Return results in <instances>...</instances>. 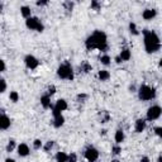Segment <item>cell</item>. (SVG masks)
<instances>
[{
	"label": "cell",
	"mask_w": 162,
	"mask_h": 162,
	"mask_svg": "<svg viewBox=\"0 0 162 162\" xmlns=\"http://www.w3.org/2000/svg\"><path fill=\"white\" fill-rule=\"evenodd\" d=\"M85 47L87 51H93V50H99L106 52L108 51V37L104 32L101 31H95L91 35H89L85 41Z\"/></svg>",
	"instance_id": "obj_1"
},
{
	"label": "cell",
	"mask_w": 162,
	"mask_h": 162,
	"mask_svg": "<svg viewBox=\"0 0 162 162\" xmlns=\"http://www.w3.org/2000/svg\"><path fill=\"white\" fill-rule=\"evenodd\" d=\"M143 42H145V48L147 53H156L161 50V41L158 34L153 31L143 29Z\"/></svg>",
	"instance_id": "obj_2"
},
{
	"label": "cell",
	"mask_w": 162,
	"mask_h": 162,
	"mask_svg": "<svg viewBox=\"0 0 162 162\" xmlns=\"http://www.w3.org/2000/svg\"><path fill=\"white\" fill-rule=\"evenodd\" d=\"M57 76L62 80H74V69L69 62H65L58 66L57 69Z\"/></svg>",
	"instance_id": "obj_3"
},
{
	"label": "cell",
	"mask_w": 162,
	"mask_h": 162,
	"mask_svg": "<svg viewBox=\"0 0 162 162\" xmlns=\"http://www.w3.org/2000/svg\"><path fill=\"white\" fill-rule=\"evenodd\" d=\"M138 98L142 101H149L156 98V90L154 87H151L148 85H141L138 89Z\"/></svg>",
	"instance_id": "obj_4"
},
{
	"label": "cell",
	"mask_w": 162,
	"mask_h": 162,
	"mask_svg": "<svg viewBox=\"0 0 162 162\" xmlns=\"http://www.w3.org/2000/svg\"><path fill=\"white\" fill-rule=\"evenodd\" d=\"M26 26L28 29H32V31H37V32H43L44 31V26L42 24V22L38 19L37 17H31L26 20Z\"/></svg>",
	"instance_id": "obj_5"
},
{
	"label": "cell",
	"mask_w": 162,
	"mask_h": 162,
	"mask_svg": "<svg viewBox=\"0 0 162 162\" xmlns=\"http://www.w3.org/2000/svg\"><path fill=\"white\" fill-rule=\"evenodd\" d=\"M162 114V109L160 105H152L148 108L147 110V121L148 122H153V121H157V119L161 117Z\"/></svg>",
	"instance_id": "obj_6"
},
{
	"label": "cell",
	"mask_w": 162,
	"mask_h": 162,
	"mask_svg": "<svg viewBox=\"0 0 162 162\" xmlns=\"http://www.w3.org/2000/svg\"><path fill=\"white\" fill-rule=\"evenodd\" d=\"M85 158L87 160V162H95L99 158V151L93 146H89L85 149Z\"/></svg>",
	"instance_id": "obj_7"
},
{
	"label": "cell",
	"mask_w": 162,
	"mask_h": 162,
	"mask_svg": "<svg viewBox=\"0 0 162 162\" xmlns=\"http://www.w3.org/2000/svg\"><path fill=\"white\" fill-rule=\"evenodd\" d=\"M24 63L28 69H31V70H34V69H37L38 66H39V61L37 58H35L33 55H27L24 57Z\"/></svg>",
	"instance_id": "obj_8"
},
{
	"label": "cell",
	"mask_w": 162,
	"mask_h": 162,
	"mask_svg": "<svg viewBox=\"0 0 162 162\" xmlns=\"http://www.w3.org/2000/svg\"><path fill=\"white\" fill-rule=\"evenodd\" d=\"M11 125L10 118L5 114H0V130H7Z\"/></svg>",
	"instance_id": "obj_9"
},
{
	"label": "cell",
	"mask_w": 162,
	"mask_h": 162,
	"mask_svg": "<svg viewBox=\"0 0 162 162\" xmlns=\"http://www.w3.org/2000/svg\"><path fill=\"white\" fill-rule=\"evenodd\" d=\"M146 125H147L146 119H143V118L137 119L136 123H134V130L137 132V133H142V132L146 129Z\"/></svg>",
	"instance_id": "obj_10"
},
{
	"label": "cell",
	"mask_w": 162,
	"mask_h": 162,
	"mask_svg": "<svg viewBox=\"0 0 162 162\" xmlns=\"http://www.w3.org/2000/svg\"><path fill=\"white\" fill-rule=\"evenodd\" d=\"M17 151L20 157H27V156L31 153V149H29L28 145H26V143H20V145L17 147Z\"/></svg>",
	"instance_id": "obj_11"
},
{
	"label": "cell",
	"mask_w": 162,
	"mask_h": 162,
	"mask_svg": "<svg viewBox=\"0 0 162 162\" xmlns=\"http://www.w3.org/2000/svg\"><path fill=\"white\" fill-rule=\"evenodd\" d=\"M156 15H157V10L156 9H145L142 13V18L145 20H152Z\"/></svg>",
	"instance_id": "obj_12"
},
{
	"label": "cell",
	"mask_w": 162,
	"mask_h": 162,
	"mask_svg": "<svg viewBox=\"0 0 162 162\" xmlns=\"http://www.w3.org/2000/svg\"><path fill=\"white\" fill-rule=\"evenodd\" d=\"M41 105L44 108V109H50V108L52 106L51 105V96L48 94H44L41 96Z\"/></svg>",
	"instance_id": "obj_13"
},
{
	"label": "cell",
	"mask_w": 162,
	"mask_h": 162,
	"mask_svg": "<svg viewBox=\"0 0 162 162\" xmlns=\"http://www.w3.org/2000/svg\"><path fill=\"white\" fill-rule=\"evenodd\" d=\"M55 108L58 110V112H63V110H66L69 108V105H67V101H66L65 99H58L57 101H56V105H55Z\"/></svg>",
	"instance_id": "obj_14"
},
{
	"label": "cell",
	"mask_w": 162,
	"mask_h": 162,
	"mask_svg": "<svg viewBox=\"0 0 162 162\" xmlns=\"http://www.w3.org/2000/svg\"><path fill=\"white\" fill-rule=\"evenodd\" d=\"M132 57V53H130V50L129 48H123L121 51V55H119V58L122 60V62L123 61H129Z\"/></svg>",
	"instance_id": "obj_15"
},
{
	"label": "cell",
	"mask_w": 162,
	"mask_h": 162,
	"mask_svg": "<svg viewBox=\"0 0 162 162\" xmlns=\"http://www.w3.org/2000/svg\"><path fill=\"white\" fill-rule=\"evenodd\" d=\"M99 121L101 124H104V123H108L110 121V114L108 113L106 110H103V112H100L99 113Z\"/></svg>",
	"instance_id": "obj_16"
},
{
	"label": "cell",
	"mask_w": 162,
	"mask_h": 162,
	"mask_svg": "<svg viewBox=\"0 0 162 162\" xmlns=\"http://www.w3.org/2000/svg\"><path fill=\"white\" fill-rule=\"evenodd\" d=\"M124 138H125V136H124L123 129H118V130L115 132V136H114V139H115V143H117V145H121V143L124 141Z\"/></svg>",
	"instance_id": "obj_17"
},
{
	"label": "cell",
	"mask_w": 162,
	"mask_h": 162,
	"mask_svg": "<svg viewBox=\"0 0 162 162\" xmlns=\"http://www.w3.org/2000/svg\"><path fill=\"white\" fill-rule=\"evenodd\" d=\"M98 77L100 81H106L110 79V72L108 70H100L98 72Z\"/></svg>",
	"instance_id": "obj_18"
},
{
	"label": "cell",
	"mask_w": 162,
	"mask_h": 162,
	"mask_svg": "<svg viewBox=\"0 0 162 162\" xmlns=\"http://www.w3.org/2000/svg\"><path fill=\"white\" fill-rule=\"evenodd\" d=\"M63 124H65V118H63L62 114H60V115L55 117V119H53V125H55L56 128H61Z\"/></svg>",
	"instance_id": "obj_19"
},
{
	"label": "cell",
	"mask_w": 162,
	"mask_h": 162,
	"mask_svg": "<svg viewBox=\"0 0 162 162\" xmlns=\"http://www.w3.org/2000/svg\"><path fill=\"white\" fill-rule=\"evenodd\" d=\"M56 162H67V158H69V154L65 153V152H57L56 156Z\"/></svg>",
	"instance_id": "obj_20"
},
{
	"label": "cell",
	"mask_w": 162,
	"mask_h": 162,
	"mask_svg": "<svg viewBox=\"0 0 162 162\" xmlns=\"http://www.w3.org/2000/svg\"><path fill=\"white\" fill-rule=\"evenodd\" d=\"M80 70L82 71L84 74H87V72H90V71L93 70V67H91V65H90L87 61H84V62L80 65Z\"/></svg>",
	"instance_id": "obj_21"
},
{
	"label": "cell",
	"mask_w": 162,
	"mask_h": 162,
	"mask_svg": "<svg viewBox=\"0 0 162 162\" xmlns=\"http://www.w3.org/2000/svg\"><path fill=\"white\" fill-rule=\"evenodd\" d=\"M20 14L23 15V18H26V19L31 18V8L29 7H22L20 8Z\"/></svg>",
	"instance_id": "obj_22"
},
{
	"label": "cell",
	"mask_w": 162,
	"mask_h": 162,
	"mask_svg": "<svg viewBox=\"0 0 162 162\" xmlns=\"http://www.w3.org/2000/svg\"><path fill=\"white\" fill-rule=\"evenodd\" d=\"M110 61H112V58H110L109 55H103V56L100 57V62L103 63L104 66H109L110 65Z\"/></svg>",
	"instance_id": "obj_23"
},
{
	"label": "cell",
	"mask_w": 162,
	"mask_h": 162,
	"mask_svg": "<svg viewBox=\"0 0 162 162\" xmlns=\"http://www.w3.org/2000/svg\"><path fill=\"white\" fill-rule=\"evenodd\" d=\"M14 148H15V141H14V139H10V141L8 142L7 147H5V151L10 153V152L14 151Z\"/></svg>",
	"instance_id": "obj_24"
},
{
	"label": "cell",
	"mask_w": 162,
	"mask_h": 162,
	"mask_svg": "<svg viewBox=\"0 0 162 162\" xmlns=\"http://www.w3.org/2000/svg\"><path fill=\"white\" fill-rule=\"evenodd\" d=\"M53 146H55V142H53V141H48V142H46V145L42 147V148H43L44 152H50L51 149L53 148Z\"/></svg>",
	"instance_id": "obj_25"
},
{
	"label": "cell",
	"mask_w": 162,
	"mask_h": 162,
	"mask_svg": "<svg viewBox=\"0 0 162 162\" xmlns=\"http://www.w3.org/2000/svg\"><path fill=\"white\" fill-rule=\"evenodd\" d=\"M9 99H10V101H13V103H17V101L19 100V94H18L17 91H10Z\"/></svg>",
	"instance_id": "obj_26"
},
{
	"label": "cell",
	"mask_w": 162,
	"mask_h": 162,
	"mask_svg": "<svg viewBox=\"0 0 162 162\" xmlns=\"http://www.w3.org/2000/svg\"><path fill=\"white\" fill-rule=\"evenodd\" d=\"M90 8H91L93 10H96V11H99V10L101 9V4H100L99 2H96V0H93L91 4H90Z\"/></svg>",
	"instance_id": "obj_27"
},
{
	"label": "cell",
	"mask_w": 162,
	"mask_h": 162,
	"mask_svg": "<svg viewBox=\"0 0 162 162\" xmlns=\"http://www.w3.org/2000/svg\"><path fill=\"white\" fill-rule=\"evenodd\" d=\"M129 32L133 34V35H138V34H139V32H138V29H137L136 23H129Z\"/></svg>",
	"instance_id": "obj_28"
},
{
	"label": "cell",
	"mask_w": 162,
	"mask_h": 162,
	"mask_svg": "<svg viewBox=\"0 0 162 162\" xmlns=\"http://www.w3.org/2000/svg\"><path fill=\"white\" fill-rule=\"evenodd\" d=\"M74 3L72 2H65L63 3V7H65V9L67 10V11H72V9H74Z\"/></svg>",
	"instance_id": "obj_29"
},
{
	"label": "cell",
	"mask_w": 162,
	"mask_h": 162,
	"mask_svg": "<svg viewBox=\"0 0 162 162\" xmlns=\"http://www.w3.org/2000/svg\"><path fill=\"white\" fill-rule=\"evenodd\" d=\"M121 152H122V147H121V146H119V145L113 146V148H112V153H113V154L118 156V154H121Z\"/></svg>",
	"instance_id": "obj_30"
},
{
	"label": "cell",
	"mask_w": 162,
	"mask_h": 162,
	"mask_svg": "<svg viewBox=\"0 0 162 162\" xmlns=\"http://www.w3.org/2000/svg\"><path fill=\"white\" fill-rule=\"evenodd\" d=\"M42 147H43V143H42L41 139H34L33 142V148L34 149H41Z\"/></svg>",
	"instance_id": "obj_31"
},
{
	"label": "cell",
	"mask_w": 162,
	"mask_h": 162,
	"mask_svg": "<svg viewBox=\"0 0 162 162\" xmlns=\"http://www.w3.org/2000/svg\"><path fill=\"white\" fill-rule=\"evenodd\" d=\"M5 90H7V82L4 79H0V94L4 93Z\"/></svg>",
	"instance_id": "obj_32"
},
{
	"label": "cell",
	"mask_w": 162,
	"mask_h": 162,
	"mask_svg": "<svg viewBox=\"0 0 162 162\" xmlns=\"http://www.w3.org/2000/svg\"><path fill=\"white\" fill-rule=\"evenodd\" d=\"M76 99H77V101H79V103H85V100L87 99V95H86V94H79Z\"/></svg>",
	"instance_id": "obj_33"
},
{
	"label": "cell",
	"mask_w": 162,
	"mask_h": 162,
	"mask_svg": "<svg viewBox=\"0 0 162 162\" xmlns=\"http://www.w3.org/2000/svg\"><path fill=\"white\" fill-rule=\"evenodd\" d=\"M67 162H77V156H76V153H70V154H69V158H67Z\"/></svg>",
	"instance_id": "obj_34"
},
{
	"label": "cell",
	"mask_w": 162,
	"mask_h": 162,
	"mask_svg": "<svg viewBox=\"0 0 162 162\" xmlns=\"http://www.w3.org/2000/svg\"><path fill=\"white\" fill-rule=\"evenodd\" d=\"M55 93H56V86H55V85H51V86L48 87V91H47V94H48L50 96H52V95L55 94Z\"/></svg>",
	"instance_id": "obj_35"
},
{
	"label": "cell",
	"mask_w": 162,
	"mask_h": 162,
	"mask_svg": "<svg viewBox=\"0 0 162 162\" xmlns=\"http://www.w3.org/2000/svg\"><path fill=\"white\" fill-rule=\"evenodd\" d=\"M153 132H154V134H156V136L161 137V136H162V127H154Z\"/></svg>",
	"instance_id": "obj_36"
},
{
	"label": "cell",
	"mask_w": 162,
	"mask_h": 162,
	"mask_svg": "<svg viewBox=\"0 0 162 162\" xmlns=\"http://www.w3.org/2000/svg\"><path fill=\"white\" fill-rule=\"evenodd\" d=\"M5 69H7V65H5V62L3 61V60H0V72L5 71Z\"/></svg>",
	"instance_id": "obj_37"
},
{
	"label": "cell",
	"mask_w": 162,
	"mask_h": 162,
	"mask_svg": "<svg viewBox=\"0 0 162 162\" xmlns=\"http://www.w3.org/2000/svg\"><path fill=\"white\" fill-rule=\"evenodd\" d=\"M37 7H44V5L48 4V0H42V2H37Z\"/></svg>",
	"instance_id": "obj_38"
},
{
	"label": "cell",
	"mask_w": 162,
	"mask_h": 162,
	"mask_svg": "<svg viewBox=\"0 0 162 162\" xmlns=\"http://www.w3.org/2000/svg\"><path fill=\"white\" fill-rule=\"evenodd\" d=\"M141 162H151V160H149V157H147V156H145V157L141 158Z\"/></svg>",
	"instance_id": "obj_39"
},
{
	"label": "cell",
	"mask_w": 162,
	"mask_h": 162,
	"mask_svg": "<svg viewBox=\"0 0 162 162\" xmlns=\"http://www.w3.org/2000/svg\"><path fill=\"white\" fill-rule=\"evenodd\" d=\"M115 62H117V63H121V62H122V60L119 58V56H117V57H115Z\"/></svg>",
	"instance_id": "obj_40"
},
{
	"label": "cell",
	"mask_w": 162,
	"mask_h": 162,
	"mask_svg": "<svg viewBox=\"0 0 162 162\" xmlns=\"http://www.w3.org/2000/svg\"><path fill=\"white\" fill-rule=\"evenodd\" d=\"M5 162H15L13 158H7V160H5Z\"/></svg>",
	"instance_id": "obj_41"
},
{
	"label": "cell",
	"mask_w": 162,
	"mask_h": 162,
	"mask_svg": "<svg viewBox=\"0 0 162 162\" xmlns=\"http://www.w3.org/2000/svg\"><path fill=\"white\" fill-rule=\"evenodd\" d=\"M100 133H101V134H106V130H105V129H103V130L100 132Z\"/></svg>",
	"instance_id": "obj_42"
},
{
	"label": "cell",
	"mask_w": 162,
	"mask_h": 162,
	"mask_svg": "<svg viewBox=\"0 0 162 162\" xmlns=\"http://www.w3.org/2000/svg\"><path fill=\"white\" fill-rule=\"evenodd\" d=\"M2 11H3V4L0 3V13H2Z\"/></svg>",
	"instance_id": "obj_43"
},
{
	"label": "cell",
	"mask_w": 162,
	"mask_h": 162,
	"mask_svg": "<svg viewBox=\"0 0 162 162\" xmlns=\"http://www.w3.org/2000/svg\"><path fill=\"white\" fill-rule=\"evenodd\" d=\"M110 162H121V161H119V160H112Z\"/></svg>",
	"instance_id": "obj_44"
}]
</instances>
